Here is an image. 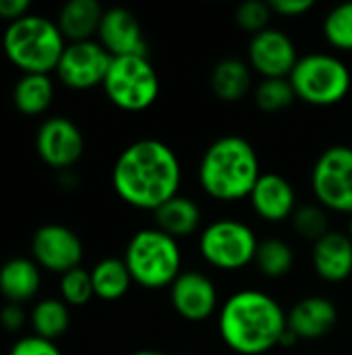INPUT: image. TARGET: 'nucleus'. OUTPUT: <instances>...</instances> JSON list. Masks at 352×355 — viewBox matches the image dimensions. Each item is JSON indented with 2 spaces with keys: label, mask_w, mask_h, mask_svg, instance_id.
<instances>
[{
  "label": "nucleus",
  "mask_w": 352,
  "mask_h": 355,
  "mask_svg": "<svg viewBox=\"0 0 352 355\" xmlns=\"http://www.w3.org/2000/svg\"><path fill=\"white\" fill-rule=\"evenodd\" d=\"M170 302L180 318L189 322H205L218 310V289L207 275L187 270L172 283Z\"/></svg>",
  "instance_id": "4468645a"
},
{
  "label": "nucleus",
  "mask_w": 352,
  "mask_h": 355,
  "mask_svg": "<svg viewBox=\"0 0 352 355\" xmlns=\"http://www.w3.org/2000/svg\"><path fill=\"white\" fill-rule=\"evenodd\" d=\"M251 206L255 214L268 223H282L293 218L297 210V196L288 179L278 173L261 175L255 183L251 196Z\"/></svg>",
  "instance_id": "f3484780"
},
{
  "label": "nucleus",
  "mask_w": 352,
  "mask_h": 355,
  "mask_svg": "<svg viewBox=\"0 0 352 355\" xmlns=\"http://www.w3.org/2000/svg\"><path fill=\"white\" fill-rule=\"evenodd\" d=\"M37 156L52 168L71 171L79 162L85 150V139L81 129L66 116L46 119L35 135Z\"/></svg>",
  "instance_id": "9b49d317"
},
{
  "label": "nucleus",
  "mask_w": 352,
  "mask_h": 355,
  "mask_svg": "<svg viewBox=\"0 0 352 355\" xmlns=\"http://www.w3.org/2000/svg\"><path fill=\"white\" fill-rule=\"evenodd\" d=\"M313 268L326 283H342L352 275V241L346 233L330 231L313 243Z\"/></svg>",
  "instance_id": "a211bd4d"
},
{
  "label": "nucleus",
  "mask_w": 352,
  "mask_h": 355,
  "mask_svg": "<svg viewBox=\"0 0 352 355\" xmlns=\"http://www.w3.org/2000/svg\"><path fill=\"white\" fill-rule=\"evenodd\" d=\"M154 214H156L158 229L174 237L176 241L197 233V229L201 227V216H203L199 204L180 193L168 200L166 204H162Z\"/></svg>",
  "instance_id": "412c9836"
},
{
  "label": "nucleus",
  "mask_w": 352,
  "mask_h": 355,
  "mask_svg": "<svg viewBox=\"0 0 352 355\" xmlns=\"http://www.w3.org/2000/svg\"><path fill=\"white\" fill-rule=\"evenodd\" d=\"M288 79L297 98L317 108L342 102L352 87L351 69L338 56L324 52L301 56Z\"/></svg>",
  "instance_id": "423d86ee"
},
{
  "label": "nucleus",
  "mask_w": 352,
  "mask_h": 355,
  "mask_svg": "<svg viewBox=\"0 0 352 355\" xmlns=\"http://www.w3.org/2000/svg\"><path fill=\"white\" fill-rule=\"evenodd\" d=\"M247 56L249 67H253V71H257L263 79H288L299 62L293 40L274 27H268L251 37Z\"/></svg>",
  "instance_id": "ddd939ff"
},
{
  "label": "nucleus",
  "mask_w": 352,
  "mask_h": 355,
  "mask_svg": "<svg viewBox=\"0 0 352 355\" xmlns=\"http://www.w3.org/2000/svg\"><path fill=\"white\" fill-rule=\"evenodd\" d=\"M110 64L112 56L100 42H73L66 44L56 67V75L60 83L66 85L68 89L85 92L104 85Z\"/></svg>",
  "instance_id": "9d476101"
},
{
  "label": "nucleus",
  "mask_w": 352,
  "mask_h": 355,
  "mask_svg": "<svg viewBox=\"0 0 352 355\" xmlns=\"http://www.w3.org/2000/svg\"><path fill=\"white\" fill-rule=\"evenodd\" d=\"M311 187L322 208L352 214V148L332 146L324 150L313 164Z\"/></svg>",
  "instance_id": "1a4fd4ad"
},
{
  "label": "nucleus",
  "mask_w": 352,
  "mask_h": 355,
  "mask_svg": "<svg viewBox=\"0 0 352 355\" xmlns=\"http://www.w3.org/2000/svg\"><path fill=\"white\" fill-rule=\"evenodd\" d=\"M131 355H166V354L156 352V349H141V352H135V354H131Z\"/></svg>",
  "instance_id": "e433bc0d"
},
{
  "label": "nucleus",
  "mask_w": 352,
  "mask_h": 355,
  "mask_svg": "<svg viewBox=\"0 0 352 355\" xmlns=\"http://www.w3.org/2000/svg\"><path fill=\"white\" fill-rule=\"evenodd\" d=\"M288 331L301 341H315L328 337L338 324V308L322 295H309L293 306L288 312Z\"/></svg>",
  "instance_id": "dca6fc26"
},
{
  "label": "nucleus",
  "mask_w": 352,
  "mask_h": 355,
  "mask_svg": "<svg viewBox=\"0 0 352 355\" xmlns=\"http://www.w3.org/2000/svg\"><path fill=\"white\" fill-rule=\"evenodd\" d=\"M91 283L95 297L104 302H116L122 295H127L133 277L120 258H104L100 260L91 270Z\"/></svg>",
  "instance_id": "b1692460"
},
{
  "label": "nucleus",
  "mask_w": 352,
  "mask_h": 355,
  "mask_svg": "<svg viewBox=\"0 0 352 355\" xmlns=\"http://www.w3.org/2000/svg\"><path fill=\"white\" fill-rule=\"evenodd\" d=\"M349 237H351V241H352V214H351V218H349Z\"/></svg>",
  "instance_id": "4c0bfd02"
},
{
  "label": "nucleus",
  "mask_w": 352,
  "mask_h": 355,
  "mask_svg": "<svg viewBox=\"0 0 352 355\" xmlns=\"http://www.w3.org/2000/svg\"><path fill=\"white\" fill-rule=\"evenodd\" d=\"M66 40L56 21L41 15H25L6 25L2 35V50L6 58L25 73L48 75L56 71Z\"/></svg>",
  "instance_id": "20e7f679"
},
{
  "label": "nucleus",
  "mask_w": 352,
  "mask_h": 355,
  "mask_svg": "<svg viewBox=\"0 0 352 355\" xmlns=\"http://www.w3.org/2000/svg\"><path fill=\"white\" fill-rule=\"evenodd\" d=\"M259 158L251 141L241 135L216 139L199 162V183L218 202H239L251 196L259 181Z\"/></svg>",
  "instance_id": "7ed1b4c3"
},
{
  "label": "nucleus",
  "mask_w": 352,
  "mask_h": 355,
  "mask_svg": "<svg viewBox=\"0 0 352 355\" xmlns=\"http://www.w3.org/2000/svg\"><path fill=\"white\" fill-rule=\"evenodd\" d=\"M104 12L106 10L98 0H68L60 8L56 25L68 44L87 42L100 31Z\"/></svg>",
  "instance_id": "6ab92c4d"
},
{
  "label": "nucleus",
  "mask_w": 352,
  "mask_h": 355,
  "mask_svg": "<svg viewBox=\"0 0 352 355\" xmlns=\"http://www.w3.org/2000/svg\"><path fill=\"white\" fill-rule=\"evenodd\" d=\"M33 262L50 272L64 275L81 266L83 243L79 235L64 225H44L31 239Z\"/></svg>",
  "instance_id": "f8f14e48"
},
{
  "label": "nucleus",
  "mask_w": 352,
  "mask_h": 355,
  "mask_svg": "<svg viewBox=\"0 0 352 355\" xmlns=\"http://www.w3.org/2000/svg\"><path fill=\"white\" fill-rule=\"evenodd\" d=\"M212 92L222 102H241L253 83V73L249 62L241 58H224L212 71Z\"/></svg>",
  "instance_id": "4be33fe9"
},
{
  "label": "nucleus",
  "mask_w": 352,
  "mask_h": 355,
  "mask_svg": "<svg viewBox=\"0 0 352 355\" xmlns=\"http://www.w3.org/2000/svg\"><path fill=\"white\" fill-rule=\"evenodd\" d=\"M293 227L303 239H309L313 243L319 241L326 233H330V220L326 208L313 204L297 208L293 214Z\"/></svg>",
  "instance_id": "c756f323"
},
{
  "label": "nucleus",
  "mask_w": 352,
  "mask_h": 355,
  "mask_svg": "<svg viewBox=\"0 0 352 355\" xmlns=\"http://www.w3.org/2000/svg\"><path fill=\"white\" fill-rule=\"evenodd\" d=\"M54 100V83L50 75L25 73L12 87V104L21 114L37 116L50 108Z\"/></svg>",
  "instance_id": "5701e85b"
},
{
  "label": "nucleus",
  "mask_w": 352,
  "mask_h": 355,
  "mask_svg": "<svg viewBox=\"0 0 352 355\" xmlns=\"http://www.w3.org/2000/svg\"><path fill=\"white\" fill-rule=\"evenodd\" d=\"M60 295L66 306H85L91 302L93 293V283H91V272L85 268H73L64 275H60Z\"/></svg>",
  "instance_id": "c85d7f7f"
},
{
  "label": "nucleus",
  "mask_w": 352,
  "mask_h": 355,
  "mask_svg": "<svg viewBox=\"0 0 352 355\" xmlns=\"http://www.w3.org/2000/svg\"><path fill=\"white\" fill-rule=\"evenodd\" d=\"M297 94L290 79H261L255 87V104L263 112H280L293 106Z\"/></svg>",
  "instance_id": "bb28decb"
},
{
  "label": "nucleus",
  "mask_w": 352,
  "mask_h": 355,
  "mask_svg": "<svg viewBox=\"0 0 352 355\" xmlns=\"http://www.w3.org/2000/svg\"><path fill=\"white\" fill-rule=\"evenodd\" d=\"M180 162L174 150L160 139H139L122 150L112 168L118 198L137 210H158L178 196Z\"/></svg>",
  "instance_id": "f257e3e1"
},
{
  "label": "nucleus",
  "mask_w": 352,
  "mask_h": 355,
  "mask_svg": "<svg viewBox=\"0 0 352 355\" xmlns=\"http://www.w3.org/2000/svg\"><path fill=\"white\" fill-rule=\"evenodd\" d=\"M255 264L259 272L268 279H282L295 266V254L290 245L282 239H266L259 241Z\"/></svg>",
  "instance_id": "a878e982"
},
{
  "label": "nucleus",
  "mask_w": 352,
  "mask_h": 355,
  "mask_svg": "<svg viewBox=\"0 0 352 355\" xmlns=\"http://www.w3.org/2000/svg\"><path fill=\"white\" fill-rule=\"evenodd\" d=\"M324 35L332 48L352 52V2L338 4L326 15Z\"/></svg>",
  "instance_id": "cd10ccee"
},
{
  "label": "nucleus",
  "mask_w": 352,
  "mask_h": 355,
  "mask_svg": "<svg viewBox=\"0 0 352 355\" xmlns=\"http://www.w3.org/2000/svg\"><path fill=\"white\" fill-rule=\"evenodd\" d=\"M8 355H62L60 349L56 347L54 341H48V339H41L37 335H29V337H23L19 339L12 347Z\"/></svg>",
  "instance_id": "2f4dec72"
},
{
  "label": "nucleus",
  "mask_w": 352,
  "mask_h": 355,
  "mask_svg": "<svg viewBox=\"0 0 352 355\" xmlns=\"http://www.w3.org/2000/svg\"><path fill=\"white\" fill-rule=\"evenodd\" d=\"M272 6L270 2H263V0H247L243 2L239 8H237V23L241 29L249 31V33H259L263 29L270 27V19H272Z\"/></svg>",
  "instance_id": "7c9ffc66"
},
{
  "label": "nucleus",
  "mask_w": 352,
  "mask_h": 355,
  "mask_svg": "<svg viewBox=\"0 0 352 355\" xmlns=\"http://www.w3.org/2000/svg\"><path fill=\"white\" fill-rule=\"evenodd\" d=\"M29 322H31L33 335L48 339V341H56L68 331V324H71L68 306L62 300L46 297L33 306Z\"/></svg>",
  "instance_id": "393cba45"
},
{
  "label": "nucleus",
  "mask_w": 352,
  "mask_h": 355,
  "mask_svg": "<svg viewBox=\"0 0 352 355\" xmlns=\"http://www.w3.org/2000/svg\"><path fill=\"white\" fill-rule=\"evenodd\" d=\"M41 285L39 266L27 258H12L0 268V293L8 304H25L33 300Z\"/></svg>",
  "instance_id": "aec40b11"
},
{
  "label": "nucleus",
  "mask_w": 352,
  "mask_h": 355,
  "mask_svg": "<svg viewBox=\"0 0 352 355\" xmlns=\"http://www.w3.org/2000/svg\"><path fill=\"white\" fill-rule=\"evenodd\" d=\"M284 308L259 289L232 293L220 308L218 331L228 349L239 355H263L280 345L288 322Z\"/></svg>",
  "instance_id": "f03ea898"
},
{
  "label": "nucleus",
  "mask_w": 352,
  "mask_h": 355,
  "mask_svg": "<svg viewBox=\"0 0 352 355\" xmlns=\"http://www.w3.org/2000/svg\"><path fill=\"white\" fill-rule=\"evenodd\" d=\"M272 12L280 17H301L309 12L315 4L313 0H270Z\"/></svg>",
  "instance_id": "473e14b6"
},
{
  "label": "nucleus",
  "mask_w": 352,
  "mask_h": 355,
  "mask_svg": "<svg viewBox=\"0 0 352 355\" xmlns=\"http://www.w3.org/2000/svg\"><path fill=\"white\" fill-rule=\"evenodd\" d=\"M0 324L8 333H17L25 327V312L19 304H6L0 312Z\"/></svg>",
  "instance_id": "72a5a7b5"
},
{
  "label": "nucleus",
  "mask_w": 352,
  "mask_h": 355,
  "mask_svg": "<svg viewBox=\"0 0 352 355\" xmlns=\"http://www.w3.org/2000/svg\"><path fill=\"white\" fill-rule=\"evenodd\" d=\"M122 260L133 277V283L156 291L172 287L178 279L183 254L178 241L156 227L137 231L131 237Z\"/></svg>",
  "instance_id": "39448f33"
},
{
  "label": "nucleus",
  "mask_w": 352,
  "mask_h": 355,
  "mask_svg": "<svg viewBox=\"0 0 352 355\" xmlns=\"http://www.w3.org/2000/svg\"><path fill=\"white\" fill-rule=\"evenodd\" d=\"M297 341H299V339H297V335H295V333H290V331L286 329V333H284V337H282V341H280V347H293Z\"/></svg>",
  "instance_id": "c9c22d12"
},
{
  "label": "nucleus",
  "mask_w": 352,
  "mask_h": 355,
  "mask_svg": "<svg viewBox=\"0 0 352 355\" xmlns=\"http://www.w3.org/2000/svg\"><path fill=\"white\" fill-rule=\"evenodd\" d=\"M29 6L27 0H0V19L6 23L19 21L29 15Z\"/></svg>",
  "instance_id": "f704fd0d"
},
{
  "label": "nucleus",
  "mask_w": 352,
  "mask_h": 355,
  "mask_svg": "<svg viewBox=\"0 0 352 355\" xmlns=\"http://www.w3.org/2000/svg\"><path fill=\"white\" fill-rule=\"evenodd\" d=\"M102 87L108 100L124 112L147 110L160 96V79L147 56L112 58Z\"/></svg>",
  "instance_id": "0eeeda50"
},
{
  "label": "nucleus",
  "mask_w": 352,
  "mask_h": 355,
  "mask_svg": "<svg viewBox=\"0 0 352 355\" xmlns=\"http://www.w3.org/2000/svg\"><path fill=\"white\" fill-rule=\"evenodd\" d=\"M259 241L253 229L237 218H220L210 223L199 235V252L203 260L224 272L243 270L255 262Z\"/></svg>",
  "instance_id": "6e6552de"
},
{
  "label": "nucleus",
  "mask_w": 352,
  "mask_h": 355,
  "mask_svg": "<svg viewBox=\"0 0 352 355\" xmlns=\"http://www.w3.org/2000/svg\"><path fill=\"white\" fill-rule=\"evenodd\" d=\"M100 44L112 58L118 56H147V44L137 17L120 6L108 8L102 17Z\"/></svg>",
  "instance_id": "2eb2a0df"
}]
</instances>
